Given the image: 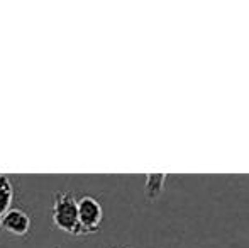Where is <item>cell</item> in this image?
I'll use <instances>...</instances> for the list:
<instances>
[{"label":"cell","mask_w":249,"mask_h":248,"mask_svg":"<svg viewBox=\"0 0 249 248\" xmlns=\"http://www.w3.org/2000/svg\"><path fill=\"white\" fill-rule=\"evenodd\" d=\"M53 223L58 229L73 236L85 235L78 221V209H76V197L73 192H58L53 202Z\"/></svg>","instance_id":"1"},{"label":"cell","mask_w":249,"mask_h":248,"mask_svg":"<svg viewBox=\"0 0 249 248\" xmlns=\"http://www.w3.org/2000/svg\"><path fill=\"white\" fill-rule=\"evenodd\" d=\"M76 209H78V221L82 229L87 233H97L100 229L102 219H104V211H102L100 202L92 195H83L76 201Z\"/></svg>","instance_id":"2"},{"label":"cell","mask_w":249,"mask_h":248,"mask_svg":"<svg viewBox=\"0 0 249 248\" xmlns=\"http://www.w3.org/2000/svg\"><path fill=\"white\" fill-rule=\"evenodd\" d=\"M0 228L16 236H26L31 229V216L19 208H10L0 219Z\"/></svg>","instance_id":"3"},{"label":"cell","mask_w":249,"mask_h":248,"mask_svg":"<svg viewBox=\"0 0 249 248\" xmlns=\"http://www.w3.org/2000/svg\"><path fill=\"white\" fill-rule=\"evenodd\" d=\"M166 182V173H148L144 182V192L148 201H154L161 195Z\"/></svg>","instance_id":"4"},{"label":"cell","mask_w":249,"mask_h":248,"mask_svg":"<svg viewBox=\"0 0 249 248\" xmlns=\"http://www.w3.org/2000/svg\"><path fill=\"white\" fill-rule=\"evenodd\" d=\"M12 199H14L12 182H10L9 177L2 175L0 177V219H2V216L10 209Z\"/></svg>","instance_id":"5"},{"label":"cell","mask_w":249,"mask_h":248,"mask_svg":"<svg viewBox=\"0 0 249 248\" xmlns=\"http://www.w3.org/2000/svg\"><path fill=\"white\" fill-rule=\"evenodd\" d=\"M54 248H59V247H54Z\"/></svg>","instance_id":"6"},{"label":"cell","mask_w":249,"mask_h":248,"mask_svg":"<svg viewBox=\"0 0 249 248\" xmlns=\"http://www.w3.org/2000/svg\"><path fill=\"white\" fill-rule=\"evenodd\" d=\"M0 177H2V175H0Z\"/></svg>","instance_id":"7"}]
</instances>
